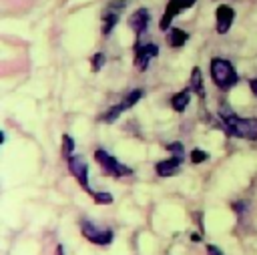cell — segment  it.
I'll use <instances>...</instances> for the list:
<instances>
[{
	"instance_id": "1",
	"label": "cell",
	"mask_w": 257,
	"mask_h": 255,
	"mask_svg": "<svg viewBox=\"0 0 257 255\" xmlns=\"http://www.w3.org/2000/svg\"><path fill=\"white\" fill-rule=\"evenodd\" d=\"M223 118V131L229 137L245 139V141H257V116H237L231 110L221 112Z\"/></svg>"
},
{
	"instance_id": "2",
	"label": "cell",
	"mask_w": 257,
	"mask_h": 255,
	"mask_svg": "<svg viewBox=\"0 0 257 255\" xmlns=\"http://www.w3.org/2000/svg\"><path fill=\"white\" fill-rule=\"evenodd\" d=\"M209 70H211V78H213L215 86L221 88V90H229V88H233V86L237 84V80H239L235 66H233L227 58H219V56L211 58V62H209Z\"/></svg>"
},
{
	"instance_id": "3",
	"label": "cell",
	"mask_w": 257,
	"mask_h": 255,
	"mask_svg": "<svg viewBox=\"0 0 257 255\" xmlns=\"http://www.w3.org/2000/svg\"><path fill=\"white\" fill-rule=\"evenodd\" d=\"M128 2L131 0H112V2L106 4V8L100 14V32H102V36H108L112 32V28L118 24V18H120V14H122V10L126 8Z\"/></svg>"
},
{
	"instance_id": "4",
	"label": "cell",
	"mask_w": 257,
	"mask_h": 255,
	"mask_svg": "<svg viewBox=\"0 0 257 255\" xmlns=\"http://www.w3.org/2000/svg\"><path fill=\"white\" fill-rule=\"evenodd\" d=\"M94 159H96V163L100 165V169H102L106 175H110V177H124V175H133V169H128L126 165H122L116 157L108 155L104 149H96V151H94Z\"/></svg>"
},
{
	"instance_id": "5",
	"label": "cell",
	"mask_w": 257,
	"mask_h": 255,
	"mask_svg": "<svg viewBox=\"0 0 257 255\" xmlns=\"http://www.w3.org/2000/svg\"><path fill=\"white\" fill-rule=\"evenodd\" d=\"M80 231L94 245H108L112 241V237H114L112 229H100L90 221H80Z\"/></svg>"
},
{
	"instance_id": "6",
	"label": "cell",
	"mask_w": 257,
	"mask_h": 255,
	"mask_svg": "<svg viewBox=\"0 0 257 255\" xmlns=\"http://www.w3.org/2000/svg\"><path fill=\"white\" fill-rule=\"evenodd\" d=\"M66 165H68V171H70V173L74 175V179L78 181V185L90 195L92 189L88 187V165H86V161H84L82 157L70 155V157H66Z\"/></svg>"
},
{
	"instance_id": "7",
	"label": "cell",
	"mask_w": 257,
	"mask_h": 255,
	"mask_svg": "<svg viewBox=\"0 0 257 255\" xmlns=\"http://www.w3.org/2000/svg\"><path fill=\"white\" fill-rule=\"evenodd\" d=\"M159 56V46L157 44H153V42H149V44H141V42H137V46H135V66H137V70H147L149 68V62L153 60V58H157Z\"/></svg>"
},
{
	"instance_id": "8",
	"label": "cell",
	"mask_w": 257,
	"mask_h": 255,
	"mask_svg": "<svg viewBox=\"0 0 257 255\" xmlns=\"http://www.w3.org/2000/svg\"><path fill=\"white\" fill-rule=\"evenodd\" d=\"M215 28H217V34H227L233 26V20H235V10L229 6V4H219L217 10H215Z\"/></svg>"
},
{
	"instance_id": "9",
	"label": "cell",
	"mask_w": 257,
	"mask_h": 255,
	"mask_svg": "<svg viewBox=\"0 0 257 255\" xmlns=\"http://www.w3.org/2000/svg\"><path fill=\"white\" fill-rule=\"evenodd\" d=\"M149 22H151V12L147 8H137L131 16H128V26L133 28V32L137 34V38H141L147 28H149Z\"/></svg>"
},
{
	"instance_id": "10",
	"label": "cell",
	"mask_w": 257,
	"mask_h": 255,
	"mask_svg": "<svg viewBox=\"0 0 257 255\" xmlns=\"http://www.w3.org/2000/svg\"><path fill=\"white\" fill-rule=\"evenodd\" d=\"M183 10H187V6H185V0H169L167 2V6H165V12H163V16H161V22H159V26H161V30H169L171 28V22L183 12Z\"/></svg>"
},
{
	"instance_id": "11",
	"label": "cell",
	"mask_w": 257,
	"mask_h": 255,
	"mask_svg": "<svg viewBox=\"0 0 257 255\" xmlns=\"http://www.w3.org/2000/svg\"><path fill=\"white\" fill-rule=\"evenodd\" d=\"M181 161H183L181 155H173V157L167 159V161H159V163L155 165V171H157L159 177H171V175H175V173L179 171Z\"/></svg>"
},
{
	"instance_id": "12",
	"label": "cell",
	"mask_w": 257,
	"mask_h": 255,
	"mask_svg": "<svg viewBox=\"0 0 257 255\" xmlns=\"http://www.w3.org/2000/svg\"><path fill=\"white\" fill-rule=\"evenodd\" d=\"M126 108H131V104H128V100H126V98H122L118 104H114V106L106 108V110L98 116V120H100V122H114V120H116V118H118Z\"/></svg>"
},
{
	"instance_id": "13",
	"label": "cell",
	"mask_w": 257,
	"mask_h": 255,
	"mask_svg": "<svg viewBox=\"0 0 257 255\" xmlns=\"http://www.w3.org/2000/svg\"><path fill=\"white\" fill-rule=\"evenodd\" d=\"M187 40H189V32H185L183 28L171 26V28L167 30V42H169V46H173V48H181V46L187 44Z\"/></svg>"
},
{
	"instance_id": "14",
	"label": "cell",
	"mask_w": 257,
	"mask_h": 255,
	"mask_svg": "<svg viewBox=\"0 0 257 255\" xmlns=\"http://www.w3.org/2000/svg\"><path fill=\"white\" fill-rule=\"evenodd\" d=\"M189 102H191V88H185V90L173 94V98H171V106H173L177 112H183Z\"/></svg>"
},
{
	"instance_id": "15",
	"label": "cell",
	"mask_w": 257,
	"mask_h": 255,
	"mask_svg": "<svg viewBox=\"0 0 257 255\" xmlns=\"http://www.w3.org/2000/svg\"><path fill=\"white\" fill-rule=\"evenodd\" d=\"M195 94H199L201 98L205 96V88H203V76H201V68L195 66L193 72H191V86H189Z\"/></svg>"
},
{
	"instance_id": "16",
	"label": "cell",
	"mask_w": 257,
	"mask_h": 255,
	"mask_svg": "<svg viewBox=\"0 0 257 255\" xmlns=\"http://www.w3.org/2000/svg\"><path fill=\"white\" fill-rule=\"evenodd\" d=\"M90 197H92L96 203H102V205L112 203V195H110V193H106V191H92V193H90Z\"/></svg>"
},
{
	"instance_id": "17",
	"label": "cell",
	"mask_w": 257,
	"mask_h": 255,
	"mask_svg": "<svg viewBox=\"0 0 257 255\" xmlns=\"http://www.w3.org/2000/svg\"><path fill=\"white\" fill-rule=\"evenodd\" d=\"M72 151H74V141H72V137L64 135L62 137V153H64V157H70Z\"/></svg>"
},
{
	"instance_id": "18",
	"label": "cell",
	"mask_w": 257,
	"mask_h": 255,
	"mask_svg": "<svg viewBox=\"0 0 257 255\" xmlns=\"http://www.w3.org/2000/svg\"><path fill=\"white\" fill-rule=\"evenodd\" d=\"M207 159H209V155H207L205 151H201V149H193V151H191V163L199 165V163H203V161H207Z\"/></svg>"
},
{
	"instance_id": "19",
	"label": "cell",
	"mask_w": 257,
	"mask_h": 255,
	"mask_svg": "<svg viewBox=\"0 0 257 255\" xmlns=\"http://www.w3.org/2000/svg\"><path fill=\"white\" fill-rule=\"evenodd\" d=\"M90 64H92L90 68H92L94 72H96V70H100V68H102V64H104V54H102V52H96V54L90 58Z\"/></svg>"
},
{
	"instance_id": "20",
	"label": "cell",
	"mask_w": 257,
	"mask_h": 255,
	"mask_svg": "<svg viewBox=\"0 0 257 255\" xmlns=\"http://www.w3.org/2000/svg\"><path fill=\"white\" fill-rule=\"evenodd\" d=\"M167 149H169V151H173L175 155H181V157H183V145H181V143H169V145H167Z\"/></svg>"
},
{
	"instance_id": "21",
	"label": "cell",
	"mask_w": 257,
	"mask_h": 255,
	"mask_svg": "<svg viewBox=\"0 0 257 255\" xmlns=\"http://www.w3.org/2000/svg\"><path fill=\"white\" fill-rule=\"evenodd\" d=\"M207 255H223V253H221L219 247H215V245H207Z\"/></svg>"
},
{
	"instance_id": "22",
	"label": "cell",
	"mask_w": 257,
	"mask_h": 255,
	"mask_svg": "<svg viewBox=\"0 0 257 255\" xmlns=\"http://www.w3.org/2000/svg\"><path fill=\"white\" fill-rule=\"evenodd\" d=\"M249 88H251V92L257 96V78H253V80H249Z\"/></svg>"
},
{
	"instance_id": "23",
	"label": "cell",
	"mask_w": 257,
	"mask_h": 255,
	"mask_svg": "<svg viewBox=\"0 0 257 255\" xmlns=\"http://www.w3.org/2000/svg\"><path fill=\"white\" fill-rule=\"evenodd\" d=\"M191 241H195V243H197V241H201V237H199V235H197V233H195V235H193V233H191Z\"/></svg>"
}]
</instances>
